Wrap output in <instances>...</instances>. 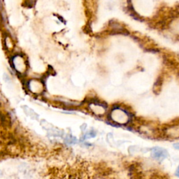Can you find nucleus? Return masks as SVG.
<instances>
[{"instance_id":"obj_1","label":"nucleus","mask_w":179,"mask_h":179,"mask_svg":"<svg viewBox=\"0 0 179 179\" xmlns=\"http://www.w3.org/2000/svg\"><path fill=\"white\" fill-rule=\"evenodd\" d=\"M27 91L34 96H41L46 91L45 83L39 78H30L25 83Z\"/></svg>"},{"instance_id":"obj_2","label":"nucleus","mask_w":179,"mask_h":179,"mask_svg":"<svg viewBox=\"0 0 179 179\" xmlns=\"http://www.w3.org/2000/svg\"><path fill=\"white\" fill-rule=\"evenodd\" d=\"M13 69L20 76H23L28 70V63L22 55L17 54L11 57V60Z\"/></svg>"},{"instance_id":"obj_3","label":"nucleus","mask_w":179,"mask_h":179,"mask_svg":"<svg viewBox=\"0 0 179 179\" xmlns=\"http://www.w3.org/2000/svg\"><path fill=\"white\" fill-rule=\"evenodd\" d=\"M110 118L113 122L118 123V124L125 125L129 121L130 116L127 110L121 109V108L117 107L112 109L110 114Z\"/></svg>"},{"instance_id":"obj_4","label":"nucleus","mask_w":179,"mask_h":179,"mask_svg":"<svg viewBox=\"0 0 179 179\" xmlns=\"http://www.w3.org/2000/svg\"><path fill=\"white\" fill-rule=\"evenodd\" d=\"M89 108L92 113L97 116H103L106 112V107L104 104L99 102H96V101L90 103L89 104Z\"/></svg>"},{"instance_id":"obj_5","label":"nucleus","mask_w":179,"mask_h":179,"mask_svg":"<svg viewBox=\"0 0 179 179\" xmlns=\"http://www.w3.org/2000/svg\"><path fill=\"white\" fill-rule=\"evenodd\" d=\"M167 151L160 147H155L152 149L151 155L152 158L158 160H162L167 156Z\"/></svg>"},{"instance_id":"obj_6","label":"nucleus","mask_w":179,"mask_h":179,"mask_svg":"<svg viewBox=\"0 0 179 179\" xmlns=\"http://www.w3.org/2000/svg\"><path fill=\"white\" fill-rule=\"evenodd\" d=\"M127 12L129 13L130 16H131L132 18L136 20V21H139V22H143V21H144L143 18L141 17L140 15H139L138 13L136 12V11L134 10L133 6H132V4H127Z\"/></svg>"},{"instance_id":"obj_7","label":"nucleus","mask_w":179,"mask_h":179,"mask_svg":"<svg viewBox=\"0 0 179 179\" xmlns=\"http://www.w3.org/2000/svg\"><path fill=\"white\" fill-rule=\"evenodd\" d=\"M23 111L26 114V116L30 117L33 120H38L39 119V115L34 111V110L31 109L30 107H27V106H23L22 107Z\"/></svg>"},{"instance_id":"obj_8","label":"nucleus","mask_w":179,"mask_h":179,"mask_svg":"<svg viewBox=\"0 0 179 179\" xmlns=\"http://www.w3.org/2000/svg\"><path fill=\"white\" fill-rule=\"evenodd\" d=\"M167 135L171 138L179 137V125L171 126L167 130Z\"/></svg>"},{"instance_id":"obj_9","label":"nucleus","mask_w":179,"mask_h":179,"mask_svg":"<svg viewBox=\"0 0 179 179\" xmlns=\"http://www.w3.org/2000/svg\"><path fill=\"white\" fill-rule=\"evenodd\" d=\"M109 34L110 35H117V34H122V35H129V32L127 29L125 27L120 28V29H110L109 31Z\"/></svg>"},{"instance_id":"obj_10","label":"nucleus","mask_w":179,"mask_h":179,"mask_svg":"<svg viewBox=\"0 0 179 179\" xmlns=\"http://www.w3.org/2000/svg\"><path fill=\"white\" fill-rule=\"evenodd\" d=\"M5 46L6 49L8 50V51H11V50H13L14 48V43L10 37L7 36L5 38Z\"/></svg>"},{"instance_id":"obj_11","label":"nucleus","mask_w":179,"mask_h":179,"mask_svg":"<svg viewBox=\"0 0 179 179\" xmlns=\"http://www.w3.org/2000/svg\"><path fill=\"white\" fill-rule=\"evenodd\" d=\"M109 25L110 29H120L123 27V26L121 25V24L116 22V21H114V20H110L109 22Z\"/></svg>"},{"instance_id":"obj_12","label":"nucleus","mask_w":179,"mask_h":179,"mask_svg":"<svg viewBox=\"0 0 179 179\" xmlns=\"http://www.w3.org/2000/svg\"><path fill=\"white\" fill-rule=\"evenodd\" d=\"M41 125L42 126V127L44 128L46 130H47V131H48V130H50V129H52L53 126L50 124V123H48L47 121H46L45 120H42L41 121Z\"/></svg>"},{"instance_id":"obj_13","label":"nucleus","mask_w":179,"mask_h":179,"mask_svg":"<svg viewBox=\"0 0 179 179\" xmlns=\"http://www.w3.org/2000/svg\"><path fill=\"white\" fill-rule=\"evenodd\" d=\"M65 141L67 143H69V144H72V143H74L76 142V139L74 137V136H72L71 135H68L66 136L65 139Z\"/></svg>"},{"instance_id":"obj_14","label":"nucleus","mask_w":179,"mask_h":179,"mask_svg":"<svg viewBox=\"0 0 179 179\" xmlns=\"http://www.w3.org/2000/svg\"><path fill=\"white\" fill-rule=\"evenodd\" d=\"M85 32L88 33V34H90V33H92V25H91V22H88L87 25L85 26Z\"/></svg>"},{"instance_id":"obj_15","label":"nucleus","mask_w":179,"mask_h":179,"mask_svg":"<svg viewBox=\"0 0 179 179\" xmlns=\"http://www.w3.org/2000/svg\"><path fill=\"white\" fill-rule=\"evenodd\" d=\"M145 51L152 52V53H155L160 52V50L158 49H155V48H148V49H145Z\"/></svg>"},{"instance_id":"obj_16","label":"nucleus","mask_w":179,"mask_h":179,"mask_svg":"<svg viewBox=\"0 0 179 179\" xmlns=\"http://www.w3.org/2000/svg\"><path fill=\"white\" fill-rule=\"evenodd\" d=\"M4 81H6V82H8V81L11 80L9 76H8V75H7L6 74H4Z\"/></svg>"},{"instance_id":"obj_17","label":"nucleus","mask_w":179,"mask_h":179,"mask_svg":"<svg viewBox=\"0 0 179 179\" xmlns=\"http://www.w3.org/2000/svg\"><path fill=\"white\" fill-rule=\"evenodd\" d=\"M174 149L179 150V143H174Z\"/></svg>"},{"instance_id":"obj_18","label":"nucleus","mask_w":179,"mask_h":179,"mask_svg":"<svg viewBox=\"0 0 179 179\" xmlns=\"http://www.w3.org/2000/svg\"><path fill=\"white\" fill-rule=\"evenodd\" d=\"M175 174H176V176H178V177H179V166L178 167L177 169H176Z\"/></svg>"},{"instance_id":"obj_19","label":"nucleus","mask_w":179,"mask_h":179,"mask_svg":"<svg viewBox=\"0 0 179 179\" xmlns=\"http://www.w3.org/2000/svg\"><path fill=\"white\" fill-rule=\"evenodd\" d=\"M95 179H103V178H95Z\"/></svg>"}]
</instances>
